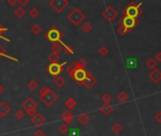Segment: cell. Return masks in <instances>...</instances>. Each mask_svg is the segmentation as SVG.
<instances>
[{"mask_svg": "<svg viewBox=\"0 0 161 136\" xmlns=\"http://www.w3.org/2000/svg\"><path fill=\"white\" fill-rule=\"evenodd\" d=\"M29 3V0H18V4L20 5V7L24 8Z\"/></svg>", "mask_w": 161, "mask_h": 136, "instance_id": "cell-45", "label": "cell"}, {"mask_svg": "<svg viewBox=\"0 0 161 136\" xmlns=\"http://www.w3.org/2000/svg\"><path fill=\"white\" fill-rule=\"evenodd\" d=\"M4 91H5V88L2 86V85L1 84H0V96H1L2 95V93H4Z\"/></svg>", "mask_w": 161, "mask_h": 136, "instance_id": "cell-49", "label": "cell"}, {"mask_svg": "<svg viewBox=\"0 0 161 136\" xmlns=\"http://www.w3.org/2000/svg\"><path fill=\"white\" fill-rule=\"evenodd\" d=\"M149 79L154 83H158L159 81H161V71H159L156 68L152 70V72L149 74Z\"/></svg>", "mask_w": 161, "mask_h": 136, "instance_id": "cell-15", "label": "cell"}, {"mask_svg": "<svg viewBox=\"0 0 161 136\" xmlns=\"http://www.w3.org/2000/svg\"><path fill=\"white\" fill-rule=\"evenodd\" d=\"M126 63H127V66L134 69V68H136V66H137V59L136 58H127Z\"/></svg>", "mask_w": 161, "mask_h": 136, "instance_id": "cell-27", "label": "cell"}, {"mask_svg": "<svg viewBox=\"0 0 161 136\" xmlns=\"http://www.w3.org/2000/svg\"><path fill=\"white\" fill-rule=\"evenodd\" d=\"M77 63H76L75 62H74V63H72L69 66H68L67 68H66V71H67V73L69 74V76L71 75V74H73L76 69H77Z\"/></svg>", "mask_w": 161, "mask_h": 136, "instance_id": "cell-28", "label": "cell"}, {"mask_svg": "<svg viewBox=\"0 0 161 136\" xmlns=\"http://www.w3.org/2000/svg\"><path fill=\"white\" fill-rule=\"evenodd\" d=\"M54 83H55V85H56L57 87H58V88H62V87L64 86V85H65V80L62 78V76H57V78L55 79Z\"/></svg>", "mask_w": 161, "mask_h": 136, "instance_id": "cell-26", "label": "cell"}, {"mask_svg": "<svg viewBox=\"0 0 161 136\" xmlns=\"http://www.w3.org/2000/svg\"><path fill=\"white\" fill-rule=\"evenodd\" d=\"M3 57L8 58V59H12V61L19 62V59L14 58V57H12V56H8V55L7 54V51H6V49H5V48H4L1 45H0V59L3 58Z\"/></svg>", "mask_w": 161, "mask_h": 136, "instance_id": "cell-20", "label": "cell"}, {"mask_svg": "<svg viewBox=\"0 0 161 136\" xmlns=\"http://www.w3.org/2000/svg\"><path fill=\"white\" fill-rule=\"evenodd\" d=\"M117 98H118L119 101L121 102V103H125V102H127V101L129 100V96H128V93H127L126 92L122 91V92L117 96Z\"/></svg>", "mask_w": 161, "mask_h": 136, "instance_id": "cell-21", "label": "cell"}, {"mask_svg": "<svg viewBox=\"0 0 161 136\" xmlns=\"http://www.w3.org/2000/svg\"><path fill=\"white\" fill-rule=\"evenodd\" d=\"M87 74H88L87 69H79V68H77L73 74L70 75V76L75 81V83L78 86H82L85 80L87 78Z\"/></svg>", "mask_w": 161, "mask_h": 136, "instance_id": "cell-6", "label": "cell"}, {"mask_svg": "<svg viewBox=\"0 0 161 136\" xmlns=\"http://www.w3.org/2000/svg\"><path fill=\"white\" fill-rule=\"evenodd\" d=\"M7 3L12 7H14L18 4V0H7Z\"/></svg>", "mask_w": 161, "mask_h": 136, "instance_id": "cell-46", "label": "cell"}, {"mask_svg": "<svg viewBox=\"0 0 161 136\" xmlns=\"http://www.w3.org/2000/svg\"><path fill=\"white\" fill-rule=\"evenodd\" d=\"M68 133H69V136H80V130L78 127H72Z\"/></svg>", "mask_w": 161, "mask_h": 136, "instance_id": "cell-37", "label": "cell"}, {"mask_svg": "<svg viewBox=\"0 0 161 136\" xmlns=\"http://www.w3.org/2000/svg\"><path fill=\"white\" fill-rule=\"evenodd\" d=\"M39 98L46 107H50L58 100V95L56 93H54L53 91H50L48 93H46L45 96L39 97Z\"/></svg>", "mask_w": 161, "mask_h": 136, "instance_id": "cell-8", "label": "cell"}, {"mask_svg": "<svg viewBox=\"0 0 161 136\" xmlns=\"http://www.w3.org/2000/svg\"><path fill=\"white\" fill-rule=\"evenodd\" d=\"M117 31H118V33L120 34V35H122V36L125 35V34H126L127 32H128V31H127V29H125V27H124L123 25H119V28H118Z\"/></svg>", "mask_w": 161, "mask_h": 136, "instance_id": "cell-41", "label": "cell"}, {"mask_svg": "<svg viewBox=\"0 0 161 136\" xmlns=\"http://www.w3.org/2000/svg\"><path fill=\"white\" fill-rule=\"evenodd\" d=\"M22 107L23 109H25V110H36L38 108V104L37 102L34 100L31 97H28L25 99L23 103H22Z\"/></svg>", "mask_w": 161, "mask_h": 136, "instance_id": "cell-10", "label": "cell"}, {"mask_svg": "<svg viewBox=\"0 0 161 136\" xmlns=\"http://www.w3.org/2000/svg\"><path fill=\"white\" fill-rule=\"evenodd\" d=\"M0 118H1V116H0Z\"/></svg>", "mask_w": 161, "mask_h": 136, "instance_id": "cell-50", "label": "cell"}, {"mask_svg": "<svg viewBox=\"0 0 161 136\" xmlns=\"http://www.w3.org/2000/svg\"><path fill=\"white\" fill-rule=\"evenodd\" d=\"M81 29L85 32V33H90L91 30H92V25L90 22H86V23H84L82 25V27H81Z\"/></svg>", "mask_w": 161, "mask_h": 136, "instance_id": "cell-31", "label": "cell"}, {"mask_svg": "<svg viewBox=\"0 0 161 136\" xmlns=\"http://www.w3.org/2000/svg\"><path fill=\"white\" fill-rule=\"evenodd\" d=\"M98 53H99V55L101 56V57H105V56H107V54H108V49H107V46H101L99 49H98Z\"/></svg>", "mask_w": 161, "mask_h": 136, "instance_id": "cell-39", "label": "cell"}, {"mask_svg": "<svg viewBox=\"0 0 161 136\" xmlns=\"http://www.w3.org/2000/svg\"><path fill=\"white\" fill-rule=\"evenodd\" d=\"M85 18H86V15H85L78 8H74V10L67 15V19L69 20L74 27H78V25L84 21Z\"/></svg>", "mask_w": 161, "mask_h": 136, "instance_id": "cell-2", "label": "cell"}, {"mask_svg": "<svg viewBox=\"0 0 161 136\" xmlns=\"http://www.w3.org/2000/svg\"><path fill=\"white\" fill-rule=\"evenodd\" d=\"M123 126L120 124V123H115L113 126H112V127H111V130H112V131L114 132V133H116V134H119V133H121L122 132V131H123Z\"/></svg>", "mask_w": 161, "mask_h": 136, "instance_id": "cell-29", "label": "cell"}, {"mask_svg": "<svg viewBox=\"0 0 161 136\" xmlns=\"http://www.w3.org/2000/svg\"><path fill=\"white\" fill-rule=\"evenodd\" d=\"M141 5H142V3L137 4L136 2L132 1V2H130L122 11V13H123V16H126V17H131V18H138L140 15H141L143 13L142 10L140 8Z\"/></svg>", "mask_w": 161, "mask_h": 136, "instance_id": "cell-1", "label": "cell"}, {"mask_svg": "<svg viewBox=\"0 0 161 136\" xmlns=\"http://www.w3.org/2000/svg\"><path fill=\"white\" fill-rule=\"evenodd\" d=\"M50 91H52V90H51V89H50L49 87H47V86H44V87L40 88V90H39V97L45 96L46 93H48Z\"/></svg>", "mask_w": 161, "mask_h": 136, "instance_id": "cell-36", "label": "cell"}, {"mask_svg": "<svg viewBox=\"0 0 161 136\" xmlns=\"http://www.w3.org/2000/svg\"><path fill=\"white\" fill-rule=\"evenodd\" d=\"M118 24H119V25H123L125 29H127V31L130 32L134 29L135 27H137V25L140 24V21L138 18H131V17L123 16L122 18L119 20Z\"/></svg>", "mask_w": 161, "mask_h": 136, "instance_id": "cell-5", "label": "cell"}, {"mask_svg": "<svg viewBox=\"0 0 161 136\" xmlns=\"http://www.w3.org/2000/svg\"><path fill=\"white\" fill-rule=\"evenodd\" d=\"M51 49H52V53L58 55V53H61L63 50V46L61 45V42H54V44H52Z\"/></svg>", "mask_w": 161, "mask_h": 136, "instance_id": "cell-18", "label": "cell"}, {"mask_svg": "<svg viewBox=\"0 0 161 136\" xmlns=\"http://www.w3.org/2000/svg\"><path fill=\"white\" fill-rule=\"evenodd\" d=\"M156 65H157V62L155 59V58H150L148 61L146 62V66L151 70L156 69Z\"/></svg>", "mask_w": 161, "mask_h": 136, "instance_id": "cell-23", "label": "cell"}, {"mask_svg": "<svg viewBox=\"0 0 161 136\" xmlns=\"http://www.w3.org/2000/svg\"><path fill=\"white\" fill-rule=\"evenodd\" d=\"M113 109H114L113 106H111L109 103H104V104L101 105L99 110L105 116H107V115H109L110 114L113 112Z\"/></svg>", "mask_w": 161, "mask_h": 136, "instance_id": "cell-16", "label": "cell"}, {"mask_svg": "<svg viewBox=\"0 0 161 136\" xmlns=\"http://www.w3.org/2000/svg\"><path fill=\"white\" fill-rule=\"evenodd\" d=\"M45 38L49 42H52V44H54V42H61V40L63 38V33L56 25H54L45 33Z\"/></svg>", "mask_w": 161, "mask_h": 136, "instance_id": "cell-3", "label": "cell"}, {"mask_svg": "<svg viewBox=\"0 0 161 136\" xmlns=\"http://www.w3.org/2000/svg\"><path fill=\"white\" fill-rule=\"evenodd\" d=\"M117 15H118V12L111 6L107 7L104 10V12H102V16H103L108 23H111L117 17Z\"/></svg>", "mask_w": 161, "mask_h": 136, "instance_id": "cell-9", "label": "cell"}, {"mask_svg": "<svg viewBox=\"0 0 161 136\" xmlns=\"http://www.w3.org/2000/svg\"><path fill=\"white\" fill-rule=\"evenodd\" d=\"M155 120L157 122V123H161V112H158L156 115H155Z\"/></svg>", "mask_w": 161, "mask_h": 136, "instance_id": "cell-47", "label": "cell"}, {"mask_svg": "<svg viewBox=\"0 0 161 136\" xmlns=\"http://www.w3.org/2000/svg\"><path fill=\"white\" fill-rule=\"evenodd\" d=\"M29 15H30V17H32V18H37V17L40 15V11L37 8H32L29 11Z\"/></svg>", "mask_w": 161, "mask_h": 136, "instance_id": "cell-38", "label": "cell"}, {"mask_svg": "<svg viewBox=\"0 0 161 136\" xmlns=\"http://www.w3.org/2000/svg\"><path fill=\"white\" fill-rule=\"evenodd\" d=\"M64 104H65V106L67 107V109L68 110H73V109H74L75 108V106H76V101L73 98V97H69L68 98L65 102H64Z\"/></svg>", "mask_w": 161, "mask_h": 136, "instance_id": "cell-22", "label": "cell"}, {"mask_svg": "<svg viewBox=\"0 0 161 136\" xmlns=\"http://www.w3.org/2000/svg\"><path fill=\"white\" fill-rule=\"evenodd\" d=\"M69 131H70V127H68V125H66V124H61L58 127V131L63 135L67 134L68 132H69Z\"/></svg>", "mask_w": 161, "mask_h": 136, "instance_id": "cell-33", "label": "cell"}, {"mask_svg": "<svg viewBox=\"0 0 161 136\" xmlns=\"http://www.w3.org/2000/svg\"><path fill=\"white\" fill-rule=\"evenodd\" d=\"M61 118H62V120L64 122V124L66 125H69L73 122L74 120V114H72V112L70 110H65L63 114H61Z\"/></svg>", "mask_w": 161, "mask_h": 136, "instance_id": "cell-14", "label": "cell"}, {"mask_svg": "<svg viewBox=\"0 0 161 136\" xmlns=\"http://www.w3.org/2000/svg\"><path fill=\"white\" fill-rule=\"evenodd\" d=\"M61 45H62V46H63L64 52H65L67 55H73V54L74 53V48H73L72 46H68V45H66V44H63L62 42H61Z\"/></svg>", "mask_w": 161, "mask_h": 136, "instance_id": "cell-30", "label": "cell"}, {"mask_svg": "<svg viewBox=\"0 0 161 136\" xmlns=\"http://www.w3.org/2000/svg\"><path fill=\"white\" fill-rule=\"evenodd\" d=\"M25 114H27L30 118H32L33 116L36 115L37 110H25Z\"/></svg>", "mask_w": 161, "mask_h": 136, "instance_id": "cell-43", "label": "cell"}, {"mask_svg": "<svg viewBox=\"0 0 161 136\" xmlns=\"http://www.w3.org/2000/svg\"><path fill=\"white\" fill-rule=\"evenodd\" d=\"M66 63H67L66 62H64L62 63H50L49 65L46 66L45 70L49 75H51L53 78L56 79L57 76H58L62 73Z\"/></svg>", "mask_w": 161, "mask_h": 136, "instance_id": "cell-4", "label": "cell"}, {"mask_svg": "<svg viewBox=\"0 0 161 136\" xmlns=\"http://www.w3.org/2000/svg\"><path fill=\"white\" fill-rule=\"evenodd\" d=\"M34 136H46V133L42 130L39 129L38 131H35V133H34Z\"/></svg>", "mask_w": 161, "mask_h": 136, "instance_id": "cell-44", "label": "cell"}, {"mask_svg": "<svg viewBox=\"0 0 161 136\" xmlns=\"http://www.w3.org/2000/svg\"><path fill=\"white\" fill-rule=\"evenodd\" d=\"M49 6L58 13H61L69 6V1L68 0H50Z\"/></svg>", "mask_w": 161, "mask_h": 136, "instance_id": "cell-7", "label": "cell"}, {"mask_svg": "<svg viewBox=\"0 0 161 136\" xmlns=\"http://www.w3.org/2000/svg\"><path fill=\"white\" fill-rule=\"evenodd\" d=\"M48 61L50 62V63H58L59 59H61V57L58 54H55V53H51L49 56H48Z\"/></svg>", "mask_w": 161, "mask_h": 136, "instance_id": "cell-25", "label": "cell"}, {"mask_svg": "<svg viewBox=\"0 0 161 136\" xmlns=\"http://www.w3.org/2000/svg\"><path fill=\"white\" fill-rule=\"evenodd\" d=\"M13 14L17 17L18 19H22L23 17L27 14V12H25V10L24 8H22V7H18V8H16V10L14 11V12H13Z\"/></svg>", "mask_w": 161, "mask_h": 136, "instance_id": "cell-19", "label": "cell"}, {"mask_svg": "<svg viewBox=\"0 0 161 136\" xmlns=\"http://www.w3.org/2000/svg\"><path fill=\"white\" fill-rule=\"evenodd\" d=\"M77 121L82 126H86L90 121V117L87 114H81L77 116Z\"/></svg>", "mask_w": 161, "mask_h": 136, "instance_id": "cell-17", "label": "cell"}, {"mask_svg": "<svg viewBox=\"0 0 161 136\" xmlns=\"http://www.w3.org/2000/svg\"><path fill=\"white\" fill-rule=\"evenodd\" d=\"M155 59L157 62V63H161V51L157 52L155 56Z\"/></svg>", "mask_w": 161, "mask_h": 136, "instance_id": "cell-48", "label": "cell"}, {"mask_svg": "<svg viewBox=\"0 0 161 136\" xmlns=\"http://www.w3.org/2000/svg\"><path fill=\"white\" fill-rule=\"evenodd\" d=\"M31 122L33 125H35L36 127H41L46 122V118L42 115L41 113H37L35 116H33L31 118Z\"/></svg>", "mask_w": 161, "mask_h": 136, "instance_id": "cell-12", "label": "cell"}, {"mask_svg": "<svg viewBox=\"0 0 161 136\" xmlns=\"http://www.w3.org/2000/svg\"><path fill=\"white\" fill-rule=\"evenodd\" d=\"M25 113L23 110H17L14 113V117L17 119V120H22V119L25 117Z\"/></svg>", "mask_w": 161, "mask_h": 136, "instance_id": "cell-35", "label": "cell"}, {"mask_svg": "<svg viewBox=\"0 0 161 136\" xmlns=\"http://www.w3.org/2000/svg\"><path fill=\"white\" fill-rule=\"evenodd\" d=\"M76 63H77V67L79 69H86V66L88 64L87 61L84 58H80L78 61L76 62Z\"/></svg>", "mask_w": 161, "mask_h": 136, "instance_id": "cell-32", "label": "cell"}, {"mask_svg": "<svg viewBox=\"0 0 161 136\" xmlns=\"http://www.w3.org/2000/svg\"><path fill=\"white\" fill-rule=\"evenodd\" d=\"M38 87H39V83L35 80H30L28 83V88L32 92L36 91L38 89Z\"/></svg>", "mask_w": 161, "mask_h": 136, "instance_id": "cell-24", "label": "cell"}, {"mask_svg": "<svg viewBox=\"0 0 161 136\" xmlns=\"http://www.w3.org/2000/svg\"><path fill=\"white\" fill-rule=\"evenodd\" d=\"M31 32L34 34V35H38V34H40L41 32V25H38V24H35L33 25L31 27Z\"/></svg>", "mask_w": 161, "mask_h": 136, "instance_id": "cell-34", "label": "cell"}, {"mask_svg": "<svg viewBox=\"0 0 161 136\" xmlns=\"http://www.w3.org/2000/svg\"><path fill=\"white\" fill-rule=\"evenodd\" d=\"M101 99H102V101L104 102V103H109V102L111 101L112 97H111V96H110V95H108L107 93H105L104 95L102 96Z\"/></svg>", "mask_w": 161, "mask_h": 136, "instance_id": "cell-40", "label": "cell"}, {"mask_svg": "<svg viewBox=\"0 0 161 136\" xmlns=\"http://www.w3.org/2000/svg\"><path fill=\"white\" fill-rule=\"evenodd\" d=\"M7 30H8V29H7V28L2 27L1 24H0V39H3L4 41H7V42H10V40L7 39V38H5V37L3 36V33H4V32H6Z\"/></svg>", "mask_w": 161, "mask_h": 136, "instance_id": "cell-42", "label": "cell"}, {"mask_svg": "<svg viewBox=\"0 0 161 136\" xmlns=\"http://www.w3.org/2000/svg\"><path fill=\"white\" fill-rule=\"evenodd\" d=\"M12 108L8 105L6 101H1L0 102V116L1 117H5L7 116V114H8L11 113Z\"/></svg>", "mask_w": 161, "mask_h": 136, "instance_id": "cell-13", "label": "cell"}, {"mask_svg": "<svg viewBox=\"0 0 161 136\" xmlns=\"http://www.w3.org/2000/svg\"><path fill=\"white\" fill-rule=\"evenodd\" d=\"M96 83H97L96 78H95V76H93L90 71H88L87 78H86V80H85L83 85H84V86L86 87L87 89H90V88H92L93 86H94Z\"/></svg>", "mask_w": 161, "mask_h": 136, "instance_id": "cell-11", "label": "cell"}]
</instances>
